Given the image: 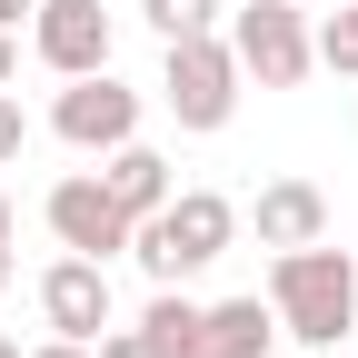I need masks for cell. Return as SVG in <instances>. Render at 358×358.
<instances>
[{
  "label": "cell",
  "mask_w": 358,
  "mask_h": 358,
  "mask_svg": "<svg viewBox=\"0 0 358 358\" xmlns=\"http://www.w3.org/2000/svg\"><path fill=\"white\" fill-rule=\"evenodd\" d=\"M10 279H20V259H10V249H0V289H10Z\"/></svg>",
  "instance_id": "cell-21"
},
{
  "label": "cell",
  "mask_w": 358,
  "mask_h": 358,
  "mask_svg": "<svg viewBox=\"0 0 358 358\" xmlns=\"http://www.w3.org/2000/svg\"><path fill=\"white\" fill-rule=\"evenodd\" d=\"M0 358H20V348H10V338H0Z\"/></svg>",
  "instance_id": "cell-23"
},
{
  "label": "cell",
  "mask_w": 358,
  "mask_h": 358,
  "mask_svg": "<svg viewBox=\"0 0 358 358\" xmlns=\"http://www.w3.org/2000/svg\"><path fill=\"white\" fill-rule=\"evenodd\" d=\"M50 140H70L80 159H110L120 140H140V90H129L120 70H90V80H70L60 100H50Z\"/></svg>",
  "instance_id": "cell-5"
},
{
  "label": "cell",
  "mask_w": 358,
  "mask_h": 358,
  "mask_svg": "<svg viewBox=\"0 0 358 358\" xmlns=\"http://www.w3.org/2000/svg\"><path fill=\"white\" fill-rule=\"evenodd\" d=\"M40 319H50V338H100L110 329V259L60 249L40 268Z\"/></svg>",
  "instance_id": "cell-8"
},
{
  "label": "cell",
  "mask_w": 358,
  "mask_h": 358,
  "mask_svg": "<svg viewBox=\"0 0 358 358\" xmlns=\"http://www.w3.org/2000/svg\"><path fill=\"white\" fill-rule=\"evenodd\" d=\"M140 329H150L169 358H189V338H199V299L179 289V279H159V289H150V308H140Z\"/></svg>",
  "instance_id": "cell-12"
},
{
  "label": "cell",
  "mask_w": 358,
  "mask_h": 358,
  "mask_svg": "<svg viewBox=\"0 0 358 358\" xmlns=\"http://www.w3.org/2000/svg\"><path fill=\"white\" fill-rule=\"evenodd\" d=\"M100 179H110V199H120L129 219H150V209H169V189H179V179H169V159H159L150 140H120V150L100 159Z\"/></svg>",
  "instance_id": "cell-11"
},
{
  "label": "cell",
  "mask_w": 358,
  "mask_h": 358,
  "mask_svg": "<svg viewBox=\"0 0 358 358\" xmlns=\"http://www.w3.org/2000/svg\"><path fill=\"white\" fill-rule=\"evenodd\" d=\"M239 239V199L219 189H169V209H150L140 229H129V259L150 268V279H199V268H219Z\"/></svg>",
  "instance_id": "cell-2"
},
{
  "label": "cell",
  "mask_w": 358,
  "mask_h": 358,
  "mask_svg": "<svg viewBox=\"0 0 358 358\" xmlns=\"http://www.w3.org/2000/svg\"><path fill=\"white\" fill-rule=\"evenodd\" d=\"M140 20L159 40H189V30H219V0H140Z\"/></svg>",
  "instance_id": "cell-14"
},
{
  "label": "cell",
  "mask_w": 358,
  "mask_h": 358,
  "mask_svg": "<svg viewBox=\"0 0 358 358\" xmlns=\"http://www.w3.org/2000/svg\"><path fill=\"white\" fill-rule=\"evenodd\" d=\"M229 50H239V70L259 90H299L319 70V40H308L299 0H249V10H229Z\"/></svg>",
  "instance_id": "cell-4"
},
{
  "label": "cell",
  "mask_w": 358,
  "mask_h": 358,
  "mask_svg": "<svg viewBox=\"0 0 358 358\" xmlns=\"http://www.w3.org/2000/svg\"><path fill=\"white\" fill-rule=\"evenodd\" d=\"M10 70H20V30H0V90H10Z\"/></svg>",
  "instance_id": "cell-18"
},
{
  "label": "cell",
  "mask_w": 358,
  "mask_h": 358,
  "mask_svg": "<svg viewBox=\"0 0 358 358\" xmlns=\"http://www.w3.org/2000/svg\"><path fill=\"white\" fill-rule=\"evenodd\" d=\"M308 40H319V70H338V80H358V0H348V10H329V20L308 30Z\"/></svg>",
  "instance_id": "cell-13"
},
{
  "label": "cell",
  "mask_w": 358,
  "mask_h": 358,
  "mask_svg": "<svg viewBox=\"0 0 358 358\" xmlns=\"http://www.w3.org/2000/svg\"><path fill=\"white\" fill-rule=\"evenodd\" d=\"M268 308H279V338L348 348V329H358V259L329 249V239L279 249V259H268Z\"/></svg>",
  "instance_id": "cell-1"
},
{
  "label": "cell",
  "mask_w": 358,
  "mask_h": 358,
  "mask_svg": "<svg viewBox=\"0 0 358 358\" xmlns=\"http://www.w3.org/2000/svg\"><path fill=\"white\" fill-rule=\"evenodd\" d=\"M90 358H169V348H159L140 319H129V329H100V338H90Z\"/></svg>",
  "instance_id": "cell-15"
},
{
  "label": "cell",
  "mask_w": 358,
  "mask_h": 358,
  "mask_svg": "<svg viewBox=\"0 0 358 358\" xmlns=\"http://www.w3.org/2000/svg\"><path fill=\"white\" fill-rule=\"evenodd\" d=\"M159 110L179 120V129H199V140H209V129H229V110H239V50H229V40H219V30H189V40H159Z\"/></svg>",
  "instance_id": "cell-3"
},
{
  "label": "cell",
  "mask_w": 358,
  "mask_h": 358,
  "mask_svg": "<svg viewBox=\"0 0 358 358\" xmlns=\"http://www.w3.org/2000/svg\"><path fill=\"white\" fill-rule=\"evenodd\" d=\"M30 50H40L50 80L110 70V10H100V0H40V10H30Z\"/></svg>",
  "instance_id": "cell-7"
},
{
  "label": "cell",
  "mask_w": 358,
  "mask_h": 358,
  "mask_svg": "<svg viewBox=\"0 0 358 358\" xmlns=\"http://www.w3.org/2000/svg\"><path fill=\"white\" fill-rule=\"evenodd\" d=\"M308 358H348V348H308Z\"/></svg>",
  "instance_id": "cell-22"
},
{
  "label": "cell",
  "mask_w": 358,
  "mask_h": 358,
  "mask_svg": "<svg viewBox=\"0 0 358 358\" xmlns=\"http://www.w3.org/2000/svg\"><path fill=\"white\" fill-rule=\"evenodd\" d=\"M30 150V120H20V100H10V90H0V169H10Z\"/></svg>",
  "instance_id": "cell-16"
},
{
  "label": "cell",
  "mask_w": 358,
  "mask_h": 358,
  "mask_svg": "<svg viewBox=\"0 0 358 358\" xmlns=\"http://www.w3.org/2000/svg\"><path fill=\"white\" fill-rule=\"evenodd\" d=\"M20 239V209H10V189H0V249H10Z\"/></svg>",
  "instance_id": "cell-19"
},
{
  "label": "cell",
  "mask_w": 358,
  "mask_h": 358,
  "mask_svg": "<svg viewBox=\"0 0 358 358\" xmlns=\"http://www.w3.org/2000/svg\"><path fill=\"white\" fill-rule=\"evenodd\" d=\"M30 358H90V338H40Z\"/></svg>",
  "instance_id": "cell-17"
},
{
  "label": "cell",
  "mask_w": 358,
  "mask_h": 358,
  "mask_svg": "<svg viewBox=\"0 0 358 358\" xmlns=\"http://www.w3.org/2000/svg\"><path fill=\"white\" fill-rule=\"evenodd\" d=\"M40 219H50V239H60V249H80V259H120V249H129V229H140V219L110 199V179H100V169H70V179H50Z\"/></svg>",
  "instance_id": "cell-6"
},
{
  "label": "cell",
  "mask_w": 358,
  "mask_h": 358,
  "mask_svg": "<svg viewBox=\"0 0 358 358\" xmlns=\"http://www.w3.org/2000/svg\"><path fill=\"white\" fill-rule=\"evenodd\" d=\"M268 338H279V308L268 299H209L189 358H268Z\"/></svg>",
  "instance_id": "cell-10"
},
{
  "label": "cell",
  "mask_w": 358,
  "mask_h": 358,
  "mask_svg": "<svg viewBox=\"0 0 358 358\" xmlns=\"http://www.w3.org/2000/svg\"><path fill=\"white\" fill-rule=\"evenodd\" d=\"M249 229H259V249H308V239H329V189H319V179H268V189L249 199Z\"/></svg>",
  "instance_id": "cell-9"
},
{
  "label": "cell",
  "mask_w": 358,
  "mask_h": 358,
  "mask_svg": "<svg viewBox=\"0 0 358 358\" xmlns=\"http://www.w3.org/2000/svg\"><path fill=\"white\" fill-rule=\"evenodd\" d=\"M30 10H40V0H0V30H20V20H30Z\"/></svg>",
  "instance_id": "cell-20"
}]
</instances>
